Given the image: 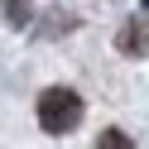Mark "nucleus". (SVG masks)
I'll list each match as a JSON object with an SVG mask.
<instances>
[{
    "mask_svg": "<svg viewBox=\"0 0 149 149\" xmlns=\"http://www.w3.org/2000/svg\"><path fill=\"white\" fill-rule=\"evenodd\" d=\"M82 96L72 87H48L39 91V106H34V116H39V130L43 135H68V130L82 125Z\"/></svg>",
    "mask_w": 149,
    "mask_h": 149,
    "instance_id": "obj_1",
    "label": "nucleus"
},
{
    "mask_svg": "<svg viewBox=\"0 0 149 149\" xmlns=\"http://www.w3.org/2000/svg\"><path fill=\"white\" fill-rule=\"evenodd\" d=\"M116 48H120V53H144V48H149V24H144V19H130L125 29H120Z\"/></svg>",
    "mask_w": 149,
    "mask_h": 149,
    "instance_id": "obj_2",
    "label": "nucleus"
},
{
    "mask_svg": "<svg viewBox=\"0 0 149 149\" xmlns=\"http://www.w3.org/2000/svg\"><path fill=\"white\" fill-rule=\"evenodd\" d=\"M96 149H135V144H130V135H125V130H116V125H111V130H101Z\"/></svg>",
    "mask_w": 149,
    "mask_h": 149,
    "instance_id": "obj_3",
    "label": "nucleus"
},
{
    "mask_svg": "<svg viewBox=\"0 0 149 149\" xmlns=\"http://www.w3.org/2000/svg\"><path fill=\"white\" fill-rule=\"evenodd\" d=\"M144 10H149V0H144Z\"/></svg>",
    "mask_w": 149,
    "mask_h": 149,
    "instance_id": "obj_4",
    "label": "nucleus"
}]
</instances>
